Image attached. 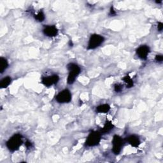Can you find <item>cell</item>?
<instances>
[{
  "instance_id": "7",
  "label": "cell",
  "mask_w": 163,
  "mask_h": 163,
  "mask_svg": "<svg viewBox=\"0 0 163 163\" xmlns=\"http://www.w3.org/2000/svg\"><path fill=\"white\" fill-rule=\"evenodd\" d=\"M59 80V77L57 75H52L51 76L44 77L41 79V83L46 87H51L58 83Z\"/></svg>"
},
{
  "instance_id": "11",
  "label": "cell",
  "mask_w": 163,
  "mask_h": 163,
  "mask_svg": "<svg viewBox=\"0 0 163 163\" xmlns=\"http://www.w3.org/2000/svg\"><path fill=\"white\" fill-rule=\"evenodd\" d=\"M110 110V106L108 104H103L96 107V112L100 114H106Z\"/></svg>"
},
{
  "instance_id": "5",
  "label": "cell",
  "mask_w": 163,
  "mask_h": 163,
  "mask_svg": "<svg viewBox=\"0 0 163 163\" xmlns=\"http://www.w3.org/2000/svg\"><path fill=\"white\" fill-rule=\"evenodd\" d=\"M112 152L118 155L121 152L124 144V140L119 135H114L112 139Z\"/></svg>"
},
{
  "instance_id": "13",
  "label": "cell",
  "mask_w": 163,
  "mask_h": 163,
  "mask_svg": "<svg viewBox=\"0 0 163 163\" xmlns=\"http://www.w3.org/2000/svg\"><path fill=\"white\" fill-rule=\"evenodd\" d=\"M8 67V61L3 57L0 58V73H3Z\"/></svg>"
},
{
  "instance_id": "21",
  "label": "cell",
  "mask_w": 163,
  "mask_h": 163,
  "mask_svg": "<svg viewBox=\"0 0 163 163\" xmlns=\"http://www.w3.org/2000/svg\"><path fill=\"white\" fill-rule=\"evenodd\" d=\"M110 14L112 15H115L116 14L115 12L114 11V8H113V7H112V8H111V9H110Z\"/></svg>"
},
{
  "instance_id": "2",
  "label": "cell",
  "mask_w": 163,
  "mask_h": 163,
  "mask_svg": "<svg viewBox=\"0 0 163 163\" xmlns=\"http://www.w3.org/2000/svg\"><path fill=\"white\" fill-rule=\"evenodd\" d=\"M69 74L67 78V83L68 84H73L76 80L77 77L81 72V68L77 64L75 63H70L68 65Z\"/></svg>"
},
{
  "instance_id": "15",
  "label": "cell",
  "mask_w": 163,
  "mask_h": 163,
  "mask_svg": "<svg viewBox=\"0 0 163 163\" xmlns=\"http://www.w3.org/2000/svg\"><path fill=\"white\" fill-rule=\"evenodd\" d=\"M122 80H124V83H126V85L127 86V87L128 88H131V87H133L134 85V82L133 79L129 76V75H126V76H125Z\"/></svg>"
},
{
  "instance_id": "6",
  "label": "cell",
  "mask_w": 163,
  "mask_h": 163,
  "mask_svg": "<svg viewBox=\"0 0 163 163\" xmlns=\"http://www.w3.org/2000/svg\"><path fill=\"white\" fill-rule=\"evenodd\" d=\"M72 93H71V92L68 89H64L61 91L56 97L57 102L62 104L70 103L72 101Z\"/></svg>"
},
{
  "instance_id": "3",
  "label": "cell",
  "mask_w": 163,
  "mask_h": 163,
  "mask_svg": "<svg viewBox=\"0 0 163 163\" xmlns=\"http://www.w3.org/2000/svg\"><path fill=\"white\" fill-rule=\"evenodd\" d=\"M101 139V133L98 131L91 132L87 136L85 141V145L87 147H94L98 145Z\"/></svg>"
},
{
  "instance_id": "18",
  "label": "cell",
  "mask_w": 163,
  "mask_h": 163,
  "mask_svg": "<svg viewBox=\"0 0 163 163\" xmlns=\"http://www.w3.org/2000/svg\"><path fill=\"white\" fill-rule=\"evenodd\" d=\"M155 59L156 61L157 62H161L163 60V57L162 55H157L156 56V58H155Z\"/></svg>"
},
{
  "instance_id": "10",
  "label": "cell",
  "mask_w": 163,
  "mask_h": 163,
  "mask_svg": "<svg viewBox=\"0 0 163 163\" xmlns=\"http://www.w3.org/2000/svg\"><path fill=\"white\" fill-rule=\"evenodd\" d=\"M127 141L128 142L129 144H130L132 147L135 148L138 147L141 143L139 137L135 135H133L128 136L127 138Z\"/></svg>"
},
{
  "instance_id": "4",
  "label": "cell",
  "mask_w": 163,
  "mask_h": 163,
  "mask_svg": "<svg viewBox=\"0 0 163 163\" xmlns=\"http://www.w3.org/2000/svg\"><path fill=\"white\" fill-rule=\"evenodd\" d=\"M104 38L103 36L98 34L92 35L89 40L87 49L89 50L96 49L99 47L104 42Z\"/></svg>"
},
{
  "instance_id": "8",
  "label": "cell",
  "mask_w": 163,
  "mask_h": 163,
  "mask_svg": "<svg viewBox=\"0 0 163 163\" xmlns=\"http://www.w3.org/2000/svg\"><path fill=\"white\" fill-rule=\"evenodd\" d=\"M150 48L147 45H141L136 49V54L140 59L145 60L150 53Z\"/></svg>"
},
{
  "instance_id": "9",
  "label": "cell",
  "mask_w": 163,
  "mask_h": 163,
  "mask_svg": "<svg viewBox=\"0 0 163 163\" xmlns=\"http://www.w3.org/2000/svg\"><path fill=\"white\" fill-rule=\"evenodd\" d=\"M43 34L48 37H54L58 34V30L55 26H47L43 30Z\"/></svg>"
},
{
  "instance_id": "1",
  "label": "cell",
  "mask_w": 163,
  "mask_h": 163,
  "mask_svg": "<svg viewBox=\"0 0 163 163\" xmlns=\"http://www.w3.org/2000/svg\"><path fill=\"white\" fill-rule=\"evenodd\" d=\"M22 136L20 134H15L12 136L7 142V147L11 152H15L19 150L23 143Z\"/></svg>"
},
{
  "instance_id": "17",
  "label": "cell",
  "mask_w": 163,
  "mask_h": 163,
  "mask_svg": "<svg viewBox=\"0 0 163 163\" xmlns=\"http://www.w3.org/2000/svg\"><path fill=\"white\" fill-rule=\"evenodd\" d=\"M122 86H121L119 84H116L114 87V90L115 92H117V93H119V92L121 91V90H122Z\"/></svg>"
},
{
  "instance_id": "19",
  "label": "cell",
  "mask_w": 163,
  "mask_h": 163,
  "mask_svg": "<svg viewBox=\"0 0 163 163\" xmlns=\"http://www.w3.org/2000/svg\"><path fill=\"white\" fill-rule=\"evenodd\" d=\"M157 29L159 31H161L163 29V24L162 22H159L157 25Z\"/></svg>"
},
{
  "instance_id": "20",
  "label": "cell",
  "mask_w": 163,
  "mask_h": 163,
  "mask_svg": "<svg viewBox=\"0 0 163 163\" xmlns=\"http://www.w3.org/2000/svg\"><path fill=\"white\" fill-rule=\"evenodd\" d=\"M25 145H26V147H27L28 149L31 148V147H32V144H31V143L30 141H27L26 142V143H25Z\"/></svg>"
},
{
  "instance_id": "16",
  "label": "cell",
  "mask_w": 163,
  "mask_h": 163,
  "mask_svg": "<svg viewBox=\"0 0 163 163\" xmlns=\"http://www.w3.org/2000/svg\"><path fill=\"white\" fill-rule=\"evenodd\" d=\"M35 18L37 20V21L40 22H43V20H45V14H44V13L42 11H40L35 16Z\"/></svg>"
},
{
  "instance_id": "14",
  "label": "cell",
  "mask_w": 163,
  "mask_h": 163,
  "mask_svg": "<svg viewBox=\"0 0 163 163\" xmlns=\"http://www.w3.org/2000/svg\"><path fill=\"white\" fill-rule=\"evenodd\" d=\"M113 128H114V125L113 124L110 122V121H108L105 123V124L104 125L103 128L101 129V133H108V132L111 131Z\"/></svg>"
},
{
  "instance_id": "12",
  "label": "cell",
  "mask_w": 163,
  "mask_h": 163,
  "mask_svg": "<svg viewBox=\"0 0 163 163\" xmlns=\"http://www.w3.org/2000/svg\"><path fill=\"white\" fill-rule=\"evenodd\" d=\"M12 82V78L9 76H7L3 78L0 82V87L1 89H5L10 85Z\"/></svg>"
}]
</instances>
